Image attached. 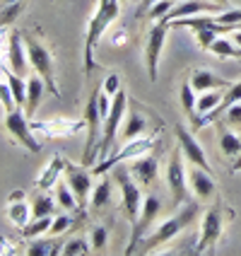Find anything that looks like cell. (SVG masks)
I'll list each match as a JSON object with an SVG mask.
<instances>
[{
  "label": "cell",
  "instance_id": "26",
  "mask_svg": "<svg viewBox=\"0 0 241 256\" xmlns=\"http://www.w3.org/2000/svg\"><path fill=\"white\" fill-rule=\"evenodd\" d=\"M51 225H53V215H43V218H34V222L31 225H24L22 228V237L24 240H36V237H41L46 232H51Z\"/></svg>",
  "mask_w": 241,
  "mask_h": 256
},
{
  "label": "cell",
  "instance_id": "17",
  "mask_svg": "<svg viewBox=\"0 0 241 256\" xmlns=\"http://www.w3.org/2000/svg\"><path fill=\"white\" fill-rule=\"evenodd\" d=\"M128 172H130V176H133L140 186H150L152 182H157V174H159L157 157L155 155L135 157V160L128 164Z\"/></svg>",
  "mask_w": 241,
  "mask_h": 256
},
{
  "label": "cell",
  "instance_id": "16",
  "mask_svg": "<svg viewBox=\"0 0 241 256\" xmlns=\"http://www.w3.org/2000/svg\"><path fill=\"white\" fill-rule=\"evenodd\" d=\"M155 145V138H138L135 142H128L123 150H118V152H114V155L109 157V160H104L99 167L94 170V174H101V172H106L109 167H114V164H118V162H123V160H128V157H138L142 155L145 150H150Z\"/></svg>",
  "mask_w": 241,
  "mask_h": 256
},
{
  "label": "cell",
  "instance_id": "8",
  "mask_svg": "<svg viewBox=\"0 0 241 256\" xmlns=\"http://www.w3.org/2000/svg\"><path fill=\"white\" fill-rule=\"evenodd\" d=\"M162 210V200L157 194H150V196H145L142 200V210H140V218H138V222L133 225V232H130V240H128V249L126 254H135L138 252V244L145 240V234L150 232L152 228V222L157 220V215Z\"/></svg>",
  "mask_w": 241,
  "mask_h": 256
},
{
  "label": "cell",
  "instance_id": "35",
  "mask_svg": "<svg viewBox=\"0 0 241 256\" xmlns=\"http://www.w3.org/2000/svg\"><path fill=\"white\" fill-rule=\"evenodd\" d=\"M210 51L220 58H237V51H239V48H234L227 39H215L213 46H210Z\"/></svg>",
  "mask_w": 241,
  "mask_h": 256
},
{
  "label": "cell",
  "instance_id": "42",
  "mask_svg": "<svg viewBox=\"0 0 241 256\" xmlns=\"http://www.w3.org/2000/svg\"><path fill=\"white\" fill-rule=\"evenodd\" d=\"M101 90H104L109 97H114L116 92L121 90V78H118V75H109V78L104 80V87H101Z\"/></svg>",
  "mask_w": 241,
  "mask_h": 256
},
{
  "label": "cell",
  "instance_id": "41",
  "mask_svg": "<svg viewBox=\"0 0 241 256\" xmlns=\"http://www.w3.org/2000/svg\"><path fill=\"white\" fill-rule=\"evenodd\" d=\"M225 121H227L229 126H241V102L232 104L227 112H225Z\"/></svg>",
  "mask_w": 241,
  "mask_h": 256
},
{
  "label": "cell",
  "instance_id": "33",
  "mask_svg": "<svg viewBox=\"0 0 241 256\" xmlns=\"http://www.w3.org/2000/svg\"><path fill=\"white\" fill-rule=\"evenodd\" d=\"M22 8H24L22 0L10 2V5H0V27H7L10 22H14L19 17V12H22Z\"/></svg>",
  "mask_w": 241,
  "mask_h": 256
},
{
  "label": "cell",
  "instance_id": "25",
  "mask_svg": "<svg viewBox=\"0 0 241 256\" xmlns=\"http://www.w3.org/2000/svg\"><path fill=\"white\" fill-rule=\"evenodd\" d=\"M2 72H5V80H7L10 90H12L14 104L17 106H24V102H27V80L22 75H17L14 70H10V68H2Z\"/></svg>",
  "mask_w": 241,
  "mask_h": 256
},
{
  "label": "cell",
  "instance_id": "13",
  "mask_svg": "<svg viewBox=\"0 0 241 256\" xmlns=\"http://www.w3.org/2000/svg\"><path fill=\"white\" fill-rule=\"evenodd\" d=\"M7 68L14 70L17 75H29L31 66H29V56H27V44L22 32H12L10 39H7Z\"/></svg>",
  "mask_w": 241,
  "mask_h": 256
},
{
  "label": "cell",
  "instance_id": "21",
  "mask_svg": "<svg viewBox=\"0 0 241 256\" xmlns=\"http://www.w3.org/2000/svg\"><path fill=\"white\" fill-rule=\"evenodd\" d=\"M43 90H46V82H43V78L39 72H31L27 80V102H24V114L27 118L36 114V109H39V104L43 100Z\"/></svg>",
  "mask_w": 241,
  "mask_h": 256
},
{
  "label": "cell",
  "instance_id": "45",
  "mask_svg": "<svg viewBox=\"0 0 241 256\" xmlns=\"http://www.w3.org/2000/svg\"><path fill=\"white\" fill-rule=\"evenodd\" d=\"M10 2H17V0H0V5H10Z\"/></svg>",
  "mask_w": 241,
  "mask_h": 256
},
{
  "label": "cell",
  "instance_id": "38",
  "mask_svg": "<svg viewBox=\"0 0 241 256\" xmlns=\"http://www.w3.org/2000/svg\"><path fill=\"white\" fill-rule=\"evenodd\" d=\"M0 104L5 106V112H12L14 106V97H12V90H10V85H7V80L5 82H0Z\"/></svg>",
  "mask_w": 241,
  "mask_h": 256
},
{
  "label": "cell",
  "instance_id": "47",
  "mask_svg": "<svg viewBox=\"0 0 241 256\" xmlns=\"http://www.w3.org/2000/svg\"><path fill=\"white\" fill-rule=\"evenodd\" d=\"M237 58H239V60H241V48H239V51H237Z\"/></svg>",
  "mask_w": 241,
  "mask_h": 256
},
{
  "label": "cell",
  "instance_id": "46",
  "mask_svg": "<svg viewBox=\"0 0 241 256\" xmlns=\"http://www.w3.org/2000/svg\"><path fill=\"white\" fill-rule=\"evenodd\" d=\"M237 170H241V157L237 160V167H234V172H237Z\"/></svg>",
  "mask_w": 241,
  "mask_h": 256
},
{
  "label": "cell",
  "instance_id": "44",
  "mask_svg": "<svg viewBox=\"0 0 241 256\" xmlns=\"http://www.w3.org/2000/svg\"><path fill=\"white\" fill-rule=\"evenodd\" d=\"M215 2H217V5H222V8H227L229 5V0H215Z\"/></svg>",
  "mask_w": 241,
  "mask_h": 256
},
{
  "label": "cell",
  "instance_id": "19",
  "mask_svg": "<svg viewBox=\"0 0 241 256\" xmlns=\"http://www.w3.org/2000/svg\"><path fill=\"white\" fill-rule=\"evenodd\" d=\"M147 128H150V118L145 114V109L133 106L130 112H126V121L121 124V136H123L126 140H133V138H138L140 133H145Z\"/></svg>",
  "mask_w": 241,
  "mask_h": 256
},
{
  "label": "cell",
  "instance_id": "24",
  "mask_svg": "<svg viewBox=\"0 0 241 256\" xmlns=\"http://www.w3.org/2000/svg\"><path fill=\"white\" fill-rule=\"evenodd\" d=\"M222 97H225V92L222 90H208V92H200V100L196 102V114H198V118L200 116H205L208 112H213V109H217L220 104H222ZM196 118V121H198ZM193 121V124H196ZM191 124V126H193Z\"/></svg>",
  "mask_w": 241,
  "mask_h": 256
},
{
  "label": "cell",
  "instance_id": "22",
  "mask_svg": "<svg viewBox=\"0 0 241 256\" xmlns=\"http://www.w3.org/2000/svg\"><path fill=\"white\" fill-rule=\"evenodd\" d=\"M220 150H222V155L227 160L237 162L241 157V138L237 133L227 130V128H220Z\"/></svg>",
  "mask_w": 241,
  "mask_h": 256
},
{
  "label": "cell",
  "instance_id": "34",
  "mask_svg": "<svg viewBox=\"0 0 241 256\" xmlns=\"http://www.w3.org/2000/svg\"><path fill=\"white\" fill-rule=\"evenodd\" d=\"M171 8H174V0H157L155 5L147 10V14H150L152 22H162V20H167V14L171 12Z\"/></svg>",
  "mask_w": 241,
  "mask_h": 256
},
{
  "label": "cell",
  "instance_id": "15",
  "mask_svg": "<svg viewBox=\"0 0 241 256\" xmlns=\"http://www.w3.org/2000/svg\"><path fill=\"white\" fill-rule=\"evenodd\" d=\"M225 8L217 5L215 0H184L181 5H174L171 12L167 14L164 22H174V20H181V17H193L200 12H222Z\"/></svg>",
  "mask_w": 241,
  "mask_h": 256
},
{
  "label": "cell",
  "instance_id": "9",
  "mask_svg": "<svg viewBox=\"0 0 241 256\" xmlns=\"http://www.w3.org/2000/svg\"><path fill=\"white\" fill-rule=\"evenodd\" d=\"M5 130L12 136L14 142H19L22 148H27L29 152H41V142L34 138L29 118L24 112H19V106H14L12 112H5Z\"/></svg>",
  "mask_w": 241,
  "mask_h": 256
},
{
  "label": "cell",
  "instance_id": "5",
  "mask_svg": "<svg viewBox=\"0 0 241 256\" xmlns=\"http://www.w3.org/2000/svg\"><path fill=\"white\" fill-rule=\"evenodd\" d=\"M225 215H229V210L217 200L213 208L205 213L203 218V225H200V240L198 246L193 249V254H210L215 252V244L220 242L222 232H225Z\"/></svg>",
  "mask_w": 241,
  "mask_h": 256
},
{
  "label": "cell",
  "instance_id": "32",
  "mask_svg": "<svg viewBox=\"0 0 241 256\" xmlns=\"http://www.w3.org/2000/svg\"><path fill=\"white\" fill-rule=\"evenodd\" d=\"M7 218L12 220V225H17V228H24L29 222V206L27 203H10L7 206Z\"/></svg>",
  "mask_w": 241,
  "mask_h": 256
},
{
  "label": "cell",
  "instance_id": "30",
  "mask_svg": "<svg viewBox=\"0 0 241 256\" xmlns=\"http://www.w3.org/2000/svg\"><path fill=\"white\" fill-rule=\"evenodd\" d=\"M92 252V242H87L85 237H70L68 242L63 244V249H60V254H65V256H87Z\"/></svg>",
  "mask_w": 241,
  "mask_h": 256
},
{
  "label": "cell",
  "instance_id": "40",
  "mask_svg": "<svg viewBox=\"0 0 241 256\" xmlns=\"http://www.w3.org/2000/svg\"><path fill=\"white\" fill-rule=\"evenodd\" d=\"M72 222H75V220H72L70 215H60V218H56L53 225H51V234H63L65 230L72 228Z\"/></svg>",
  "mask_w": 241,
  "mask_h": 256
},
{
  "label": "cell",
  "instance_id": "12",
  "mask_svg": "<svg viewBox=\"0 0 241 256\" xmlns=\"http://www.w3.org/2000/svg\"><path fill=\"white\" fill-rule=\"evenodd\" d=\"M174 136H176V140H179L181 152L188 157V162H191L193 167H200V170L210 172V164H208L205 150H203V145L196 140L193 130H188V128H184L181 124H176V126H174Z\"/></svg>",
  "mask_w": 241,
  "mask_h": 256
},
{
  "label": "cell",
  "instance_id": "10",
  "mask_svg": "<svg viewBox=\"0 0 241 256\" xmlns=\"http://www.w3.org/2000/svg\"><path fill=\"white\" fill-rule=\"evenodd\" d=\"M167 32H169V22H152V27L147 32V46H145V63H147V78L150 82H155L159 78V58H162V48L167 42Z\"/></svg>",
  "mask_w": 241,
  "mask_h": 256
},
{
  "label": "cell",
  "instance_id": "29",
  "mask_svg": "<svg viewBox=\"0 0 241 256\" xmlns=\"http://www.w3.org/2000/svg\"><path fill=\"white\" fill-rule=\"evenodd\" d=\"M60 242H56V240H34V242L27 246V254L29 256H48V254H58L63 246H58Z\"/></svg>",
  "mask_w": 241,
  "mask_h": 256
},
{
  "label": "cell",
  "instance_id": "23",
  "mask_svg": "<svg viewBox=\"0 0 241 256\" xmlns=\"http://www.w3.org/2000/svg\"><path fill=\"white\" fill-rule=\"evenodd\" d=\"M89 206H92L94 213H99V210H104L106 206H111V182H109V179H101L99 184L92 188Z\"/></svg>",
  "mask_w": 241,
  "mask_h": 256
},
{
  "label": "cell",
  "instance_id": "48",
  "mask_svg": "<svg viewBox=\"0 0 241 256\" xmlns=\"http://www.w3.org/2000/svg\"><path fill=\"white\" fill-rule=\"evenodd\" d=\"M121 2H126V0H121Z\"/></svg>",
  "mask_w": 241,
  "mask_h": 256
},
{
  "label": "cell",
  "instance_id": "31",
  "mask_svg": "<svg viewBox=\"0 0 241 256\" xmlns=\"http://www.w3.org/2000/svg\"><path fill=\"white\" fill-rule=\"evenodd\" d=\"M56 213V203L51 196L46 194H36L34 200H31V215L34 218H43V215H53Z\"/></svg>",
  "mask_w": 241,
  "mask_h": 256
},
{
  "label": "cell",
  "instance_id": "14",
  "mask_svg": "<svg viewBox=\"0 0 241 256\" xmlns=\"http://www.w3.org/2000/svg\"><path fill=\"white\" fill-rule=\"evenodd\" d=\"M65 182L72 188L75 198H77V206L85 208L89 203V196H92V179L82 167H75L70 162H65Z\"/></svg>",
  "mask_w": 241,
  "mask_h": 256
},
{
  "label": "cell",
  "instance_id": "11",
  "mask_svg": "<svg viewBox=\"0 0 241 256\" xmlns=\"http://www.w3.org/2000/svg\"><path fill=\"white\" fill-rule=\"evenodd\" d=\"M181 155H184V152H181V148L176 145L169 157V167H167V184H169L174 206H184L186 200H188V186H186V172H184Z\"/></svg>",
  "mask_w": 241,
  "mask_h": 256
},
{
  "label": "cell",
  "instance_id": "36",
  "mask_svg": "<svg viewBox=\"0 0 241 256\" xmlns=\"http://www.w3.org/2000/svg\"><path fill=\"white\" fill-rule=\"evenodd\" d=\"M215 20H217L220 24H229V27L239 29L241 27V8H237V10H222V12L215 14Z\"/></svg>",
  "mask_w": 241,
  "mask_h": 256
},
{
  "label": "cell",
  "instance_id": "1",
  "mask_svg": "<svg viewBox=\"0 0 241 256\" xmlns=\"http://www.w3.org/2000/svg\"><path fill=\"white\" fill-rule=\"evenodd\" d=\"M118 10H121V0H99L97 12L89 20V27H87V34H85V75H89L97 68L94 48L99 44L101 34L106 32V27L118 17Z\"/></svg>",
  "mask_w": 241,
  "mask_h": 256
},
{
  "label": "cell",
  "instance_id": "18",
  "mask_svg": "<svg viewBox=\"0 0 241 256\" xmlns=\"http://www.w3.org/2000/svg\"><path fill=\"white\" fill-rule=\"evenodd\" d=\"M188 184H191V191L198 196V200H210L215 196V191H217V184H215L213 174L200 170V167L188 172Z\"/></svg>",
  "mask_w": 241,
  "mask_h": 256
},
{
  "label": "cell",
  "instance_id": "20",
  "mask_svg": "<svg viewBox=\"0 0 241 256\" xmlns=\"http://www.w3.org/2000/svg\"><path fill=\"white\" fill-rule=\"evenodd\" d=\"M188 80H191V85H193V90H196V92H208V90H227V87L232 85L229 80L220 78V75H215L213 70H205V68L191 70Z\"/></svg>",
  "mask_w": 241,
  "mask_h": 256
},
{
  "label": "cell",
  "instance_id": "28",
  "mask_svg": "<svg viewBox=\"0 0 241 256\" xmlns=\"http://www.w3.org/2000/svg\"><path fill=\"white\" fill-rule=\"evenodd\" d=\"M56 200L60 208H65V210H75V208H80L77 206V198H75V194H72V188L68 186V182H56Z\"/></svg>",
  "mask_w": 241,
  "mask_h": 256
},
{
  "label": "cell",
  "instance_id": "43",
  "mask_svg": "<svg viewBox=\"0 0 241 256\" xmlns=\"http://www.w3.org/2000/svg\"><path fill=\"white\" fill-rule=\"evenodd\" d=\"M157 0H142V5H140V10H138V14H145L147 12V10H150V8H152V5H155Z\"/></svg>",
  "mask_w": 241,
  "mask_h": 256
},
{
  "label": "cell",
  "instance_id": "27",
  "mask_svg": "<svg viewBox=\"0 0 241 256\" xmlns=\"http://www.w3.org/2000/svg\"><path fill=\"white\" fill-rule=\"evenodd\" d=\"M181 109H184V114L191 118V124L198 118V114H196V90H193L188 78L181 82Z\"/></svg>",
  "mask_w": 241,
  "mask_h": 256
},
{
  "label": "cell",
  "instance_id": "2",
  "mask_svg": "<svg viewBox=\"0 0 241 256\" xmlns=\"http://www.w3.org/2000/svg\"><path fill=\"white\" fill-rule=\"evenodd\" d=\"M196 215H198V203H188V200H186V206L181 208V213L169 218V220H164L152 234H147V237L142 240V246L138 249V254H152V252L159 249L162 244L171 242L176 234H181V232L196 220Z\"/></svg>",
  "mask_w": 241,
  "mask_h": 256
},
{
  "label": "cell",
  "instance_id": "37",
  "mask_svg": "<svg viewBox=\"0 0 241 256\" xmlns=\"http://www.w3.org/2000/svg\"><path fill=\"white\" fill-rule=\"evenodd\" d=\"M89 242H92V249H94V252H101V249L106 246V242H109V230L104 228V225H97V228L92 230Z\"/></svg>",
  "mask_w": 241,
  "mask_h": 256
},
{
  "label": "cell",
  "instance_id": "3",
  "mask_svg": "<svg viewBox=\"0 0 241 256\" xmlns=\"http://www.w3.org/2000/svg\"><path fill=\"white\" fill-rule=\"evenodd\" d=\"M24 36V44H27V56H29V66H31V72H39L46 82V90L58 97V87H56V70H53V56L51 51L43 46L41 39H36L34 34L29 32H22Z\"/></svg>",
  "mask_w": 241,
  "mask_h": 256
},
{
  "label": "cell",
  "instance_id": "7",
  "mask_svg": "<svg viewBox=\"0 0 241 256\" xmlns=\"http://www.w3.org/2000/svg\"><path fill=\"white\" fill-rule=\"evenodd\" d=\"M114 176H116V182H118V186H121V208H123L126 218L130 220V225H135L138 218H140L142 200H145L140 194V186L130 176L128 167H118L114 172Z\"/></svg>",
  "mask_w": 241,
  "mask_h": 256
},
{
  "label": "cell",
  "instance_id": "4",
  "mask_svg": "<svg viewBox=\"0 0 241 256\" xmlns=\"http://www.w3.org/2000/svg\"><path fill=\"white\" fill-rule=\"evenodd\" d=\"M128 112V94L123 90H118L114 94V104H111V114L104 118V128H101V140H99V162L109 160L114 155V145H116V133L126 118Z\"/></svg>",
  "mask_w": 241,
  "mask_h": 256
},
{
  "label": "cell",
  "instance_id": "39",
  "mask_svg": "<svg viewBox=\"0 0 241 256\" xmlns=\"http://www.w3.org/2000/svg\"><path fill=\"white\" fill-rule=\"evenodd\" d=\"M63 167H65V162H63V160H58V157H53V162H51V170H48V174H46L41 182H39V186L53 184V182H56V174L63 170Z\"/></svg>",
  "mask_w": 241,
  "mask_h": 256
},
{
  "label": "cell",
  "instance_id": "6",
  "mask_svg": "<svg viewBox=\"0 0 241 256\" xmlns=\"http://www.w3.org/2000/svg\"><path fill=\"white\" fill-rule=\"evenodd\" d=\"M85 126H87V145H85V155H82V167H89L97 157L99 150V136L104 128V118L99 114V92L94 90L87 100L85 106Z\"/></svg>",
  "mask_w": 241,
  "mask_h": 256
}]
</instances>
